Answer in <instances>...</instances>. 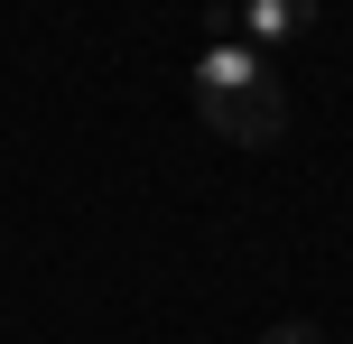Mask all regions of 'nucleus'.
<instances>
[{
  "label": "nucleus",
  "instance_id": "obj_1",
  "mask_svg": "<svg viewBox=\"0 0 353 344\" xmlns=\"http://www.w3.org/2000/svg\"><path fill=\"white\" fill-rule=\"evenodd\" d=\"M205 112V130H223V140H242V149H270L288 130V84L270 74V84H251V93H232V103H195Z\"/></svg>",
  "mask_w": 353,
  "mask_h": 344
},
{
  "label": "nucleus",
  "instance_id": "obj_2",
  "mask_svg": "<svg viewBox=\"0 0 353 344\" xmlns=\"http://www.w3.org/2000/svg\"><path fill=\"white\" fill-rule=\"evenodd\" d=\"M270 84V56L251 47V37H214L205 56H195V103H232V93Z\"/></svg>",
  "mask_w": 353,
  "mask_h": 344
},
{
  "label": "nucleus",
  "instance_id": "obj_3",
  "mask_svg": "<svg viewBox=\"0 0 353 344\" xmlns=\"http://www.w3.org/2000/svg\"><path fill=\"white\" fill-rule=\"evenodd\" d=\"M223 10H232V37H251V47H288L316 28V0H223Z\"/></svg>",
  "mask_w": 353,
  "mask_h": 344
},
{
  "label": "nucleus",
  "instance_id": "obj_4",
  "mask_svg": "<svg viewBox=\"0 0 353 344\" xmlns=\"http://www.w3.org/2000/svg\"><path fill=\"white\" fill-rule=\"evenodd\" d=\"M261 344H325V335H316V326H307V316H288V326H270Z\"/></svg>",
  "mask_w": 353,
  "mask_h": 344
}]
</instances>
